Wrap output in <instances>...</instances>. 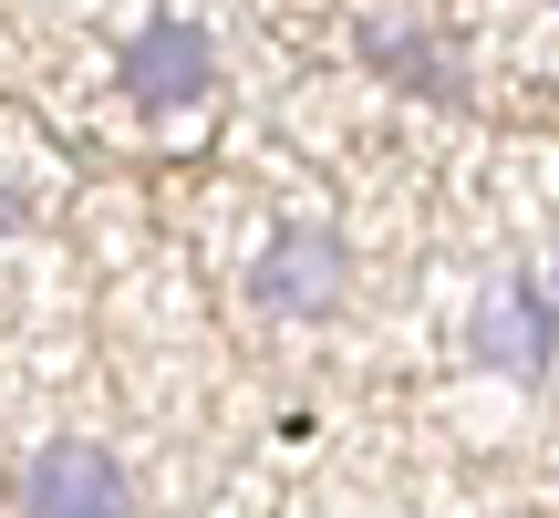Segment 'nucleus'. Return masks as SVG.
Instances as JSON below:
<instances>
[{
    "label": "nucleus",
    "instance_id": "39448f33",
    "mask_svg": "<svg viewBox=\"0 0 559 518\" xmlns=\"http://www.w3.org/2000/svg\"><path fill=\"white\" fill-rule=\"evenodd\" d=\"M21 508H124L135 498V478H124V457H104L94 436H52L32 446V467H21Z\"/></svg>",
    "mask_w": 559,
    "mask_h": 518
},
{
    "label": "nucleus",
    "instance_id": "20e7f679",
    "mask_svg": "<svg viewBox=\"0 0 559 518\" xmlns=\"http://www.w3.org/2000/svg\"><path fill=\"white\" fill-rule=\"evenodd\" d=\"M362 62H373L394 94H415V104H466V62H456V42H445L436 21H415L404 0L362 11Z\"/></svg>",
    "mask_w": 559,
    "mask_h": 518
},
{
    "label": "nucleus",
    "instance_id": "7ed1b4c3",
    "mask_svg": "<svg viewBox=\"0 0 559 518\" xmlns=\"http://www.w3.org/2000/svg\"><path fill=\"white\" fill-rule=\"evenodd\" d=\"M549 342H559L549 280H508V291H487L477 311H466V363H487V374H508V384H539Z\"/></svg>",
    "mask_w": 559,
    "mask_h": 518
},
{
    "label": "nucleus",
    "instance_id": "f257e3e1",
    "mask_svg": "<svg viewBox=\"0 0 559 518\" xmlns=\"http://www.w3.org/2000/svg\"><path fill=\"white\" fill-rule=\"evenodd\" d=\"M342 280H353V259H342V239H332L321 219L270 228V239H260V259H249V301H260L270 321L332 311V301H342Z\"/></svg>",
    "mask_w": 559,
    "mask_h": 518
},
{
    "label": "nucleus",
    "instance_id": "f03ea898",
    "mask_svg": "<svg viewBox=\"0 0 559 518\" xmlns=\"http://www.w3.org/2000/svg\"><path fill=\"white\" fill-rule=\"evenodd\" d=\"M115 83L145 104V115H177V104H198L207 83H218V42H207V21H187V11H156L135 42H124Z\"/></svg>",
    "mask_w": 559,
    "mask_h": 518
},
{
    "label": "nucleus",
    "instance_id": "423d86ee",
    "mask_svg": "<svg viewBox=\"0 0 559 518\" xmlns=\"http://www.w3.org/2000/svg\"><path fill=\"white\" fill-rule=\"evenodd\" d=\"M539 280H549V301H559V249H549V270H539Z\"/></svg>",
    "mask_w": 559,
    "mask_h": 518
}]
</instances>
